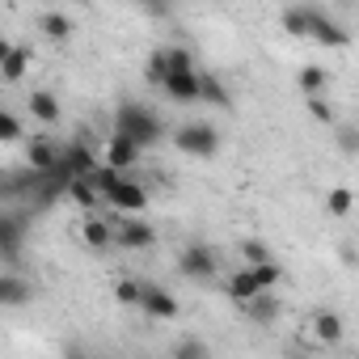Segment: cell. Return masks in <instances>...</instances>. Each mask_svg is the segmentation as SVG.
Instances as JSON below:
<instances>
[{"instance_id": "5bb4252c", "label": "cell", "mask_w": 359, "mask_h": 359, "mask_svg": "<svg viewBox=\"0 0 359 359\" xmlns=\"http://www.w3.org/2000/svg\"><path fill=\"white\" fill-rule=\"evenodd\" d=\"M30 283L26 279H18V275H0V309H22V304H30Z\"/></svg>"}, {"instance_id": "e0dca14e", "label": "cell", "mask_w": 359, "mask_h": 359, "mask_svg": "<svg viewBox=\"0 0 359 359\" xmlns=\"http://www.w3.org/2000/svg\"><path fill=\"white\" fill-rule=\"evenodd\" d=\"M39 30H43L47 39L64 43V39H72V18H68V13H60V9H47V13L39 18Z\"/></svg>"}, {"instance_id": "603a6c76", "label": "cell", "mask_w": 359, "mask_h": 359, "mask_svg": "<svg viewBox=\"0 0 359 359\" xmlns=\"http://www.w3.org/2000/svg\"><path fill=\"white\" fill-rule=\"evenodd\" d=\"M64 191H68V195H72V199H76V203H81L85 212H93V208L102 203V195H97V191H93V187L85 182V177H72V182H68Z\"/></svg>"}, {"instance_id": "f546056e", "label": "cell", "mask_w": 359, "mask_h": 359, "mask_svg": "<svg viewBox=\"0 0 359 359\" xmlns=\"http://www.w3.org/2000/svg\"><path fill=\"white\" fill-rule=\"evenodd\" d=\"M304 102H309V114H313L317 123H325V127L334 123V106L325 102V93H321V97H304Z\"/></svg>"}, {"instance_id": "ffe728a7", "label": "cell", "mask_w": 359, "mask_h": 359, "mask_svg": "<svg viewBox=\"0 0 359 359\" xmlns=\"http://www.w3.org/2000/svg\"><path fill=\"white\" fill-rule=\"evenodd\" d=\"M26 68H30V51H26V47H13L9 60L0 64V81H9V85H13V81L26 76Z\"/></svg>"}, {"instance_id": "2e32d148", "label": "cell", "mask_w": 359, "mask_h": 359, "mask_svg": "<svg viewBox=\"0 0 359 359\" xmlns=\"http://www.w3.org/2000/svg\"><path fill=\"white\" fill-rule=\"evenodd\" d=\"M81 241H85L89 250H110V245H114V229H110L106 220L89 216V220L81 224Z\"/></svg>"}, {"instance_id": "cb8c5ba5", "label": "cell", "mask_w": 359, "mask_h": 359, "mask_svg": "<svg viewBox=\"0 0 359 359\" xmlns=\"http://www.w3.org/2000/svg\"><path fill=\"white\" fill-rule=\"evenodd\" d=\"M351 203H355L351 187H334V191L325 195V212H330V216H351Z\"/></svg>"}, {"instance_id": "ac0fdd59", "label": "cell", "mask_w": 359, "mask_h": 359, "mask_svg": "<svg viewBox=\"0 0 359 359\" xmlns=\"http://www.w3.org/2000/svg\"><path fill=\"white\" fill-rule=\"evenodd\" d=\"M325 85H330V72H325L321 64H304V68H300V93H304V97H321Z\"/></svg>"}, {"instance_id": "277c9868", "label": "cell", "mask_w": 359, "mask_h": 359, "mask_svg": "<svg viewBox=\"0 0 359 359\" xmlns=\"http://www.w3.org/2000/svg\"><path fill=\"white\" fill-rule=\"evenodd\" d=\"M26 229H30V220L22 212H0V258H5V262H18L22 258Z\"/></svg>"}, {"instance_id": "44dd1931", "label": "cell", "mask_w": 359, "mask_h": 359, "mask_svg": "<svg viewBox=\"0 0 359 359\" xmlns=\"http://www.w3.org/2000/svg\"><path fill=\"white\" fill-rule=\"evenodd\" d=\"M309 22H313V9H309V5L283 9V30H287V34H296V39H309Z\"/></svg>"}, {"instance_id": "5b68a950", "label": "cell", "mask_w": 359, "mask_h": 359, "mask_svg": "<svg viewBox=\"0 0 359 359\" xmlns=\"http://www.w3.org/2000/svg\"><path fill=\"white\" fill-rule=\"evenodd\" d=\"M177 271H182L187 279H212V275L220 271V258H216L212 245L195 241V245H187L182 254H177Z\"/></svg>"}, {"instance_id": "52a82bcc", "label": "cell", "mask_w": 359, "mask_h": 359, "mask_svg": "<svg viewBox=\"0 0 359 359\" xmlns=\"http://www.w3.org/2000/svg\"><path fill=\"white\" fill-rule=\"evenodd\" d=\"M309 39H317V43H325V47H346L351 43V34L325 13V9H313V22H309Z\"/></svg>"}, {"instance_id": "484cf974", "label": "cell", "mask_w": 359, "mask_h": 359, "mask_svg": "<svg viewBox=\"0 0 359 359\" xmlns=\"http://www.w3.org/2000/svg\"><path fill=\"white\" fill-rule=\"evenodd\" d=\"M173 359H208V342L203 338H182V342H177V351H173Z\"/></svg>"}, {"instance_id": "30bf717a", "label": "cell", "mask_w": 359, "mask_h": 359, "mask_svg": "<svg viewBox=\"0 0 359 359\" xmlns=\"http://www.w3.org/2000/svg\"><path fill=\"white\" fill-rule=\"evenodd\" d=\"M173 102H199V68L195 72H169L161 85Z\"/></svg>"}, {"instance_id": "ba28073f", "label": "cell", "mask_w": 359, "mask_h": 359, "mask_svg": "<svg viewBox=\"0 0 359 359\" xmlns=\"http://www.w3.org/2000/svg\"><path fill=\"white\" fill-rule=\"evenodd\" d=\"M140 309H144L148 317L173 321V317H177V296L165 292V287H144V292H140Z\"/></svg>"}, {"instance_id": "d6986e66", "label": "cell", "mask_w": 359, "mask_h": 359, "mask_svg": "<svg viewBox=\"0 0 359 359\" xmlns=\"http://www.w3.org/2000/svg\"><path fill=\"white\" fill-rule=\"evenodd\" d=\"M30 114L39 118V123H60V102H55V93H47V89H39V93H30Z\"/></svg>"}, {"instance_id": "d6a6232c", "label": "cell", "mask_w": 359, "mask_h": 359, "mask_svg": "<svg viewBox=\"0 0 359 359\" xmlns=\"http://www.w3.org/2000/svg\"><path fill=\"white\" fill-rule=\"evenodd\" d=\"M9 51H13V43H9V39H0V64L9 60Z\"/></svg>"}, {"instance_id": "9c48e42d", "label": "cell", "mask_w": 359, "mask_h": 359, "mask_svg": "<svg viewBox=\"0 0 359 359\" xmlns=\"http://www.w3.org/2000/svg\"><path fill=\"white\" fill-rule=\"evenodd\" d=\"M342 338H346L342 317L330 313V309H317V313H313V342H321V346H338Z\"/></svg>"}, {"instance_id": "3957f363", "label": "cell", "mask_w": 359, "mask_h": 359, "mask_svg": "<svg viewBox=\"0 0 359 359\" xmlns=\"http://www.w3.org/2000/svg\"><path fill=\"white\" fill-rule=\"evenodd\" d=\"M173 144H177V152H187L195 161H208V156L220 152V131L212 123H187V127L173 131Z\"/></svg>"}, {"instance_id": "f1b7e54d", "label": "cell", "mask_w": 359, "mask_h": 359, "mask_svg": "<svg viewBox=\"0 0 359 359\" xmlns=\"http://www.w3.org/2000/svg\"><path fill=\"white\" fill-rule=\"evenodd\" d=\"M140 292H144V283H135V279H118L114 283V300L118 304H140Z\"/></svg>"}, {"instance_id": "83f0119b", "label": "cell", "mask_w": 359, "mask_h": 359, "mask_svg": "<svg viewBox=\"0 0 359 359\" xmlns=\"http://www.w3.org/2000/svg\"><path fill=\"white\" fill-rule=\"evenodd\" d=\"M241 254H245V266H266V262H275V258H271V250H266L262 241H245V245H241Z\"/></svg>"}, {"instance_id": "9a60e30c", "label": "cell", "mask_w": 359, "mask_h": 359, "mask_svg": "<svg viewBox=\"0 0 359 359\" xmlns=\"http://www.w3.org/2000/svg\"><path fill=\"white\" fill-rule=\"evenodd\" d=\"M241 309H245V317H250L254 325H271V321H275V317L283 313V304H279V300H275L271 292H262V296H254V300H245Z\"/></svg>"}, {"instance_id": "7a4b0ae2", "label": "cell", "mask_w": 359, "mask_h": 359, "mask_svg": "<svg viewBox=\"0 0 359 359\" xmlns=\"http://www.w3.org/2000/svg\"><path fill=\"white\" fill-rule=\"evenodd\" d=\"M279 279H283L279 262H266V266H241V271H233V275L224 279V296H229V300H237V304H245V300H254V296L271 292Z\"/></svg>"}, {"instance_id": "7c38bea8", "label": "cell", "mask_w": 359, "mask_h": 359, "mask_svg": "<svg viewBox=\"0 0 359 359\" xmlns=\"http://www.w3.org/2000/svg\"><path fill=\"white\" fill-rule=\"evenodd\" d=\"M135 161H140V148H135L131 140H123V135H110V144H106V165H110L114 173H127Z\"/></svg>"}, {"instance_id": "d4e9b609", "label": "cell", "mask_w": 359, "mask_h": 359, "mask_svg": "<svg viewBox=\"0 0 359 359\" xmlns=\"http://www.w3.org/2000/svg\"><path fill=\"white\" fill-rule=\"evenodd\" d=\"M165 60H169V72H195V55H191V47H169Z\"/></svg>"}, {"instance_id": "6da1fadb", "label": "cell", "mask_w": 359, "mask_h": 359, "mask_svg": "<svg viewBox=\"0 0 359 359\" xmlns=\"http://www.w3.org/2000/svg\"><path fill=\"white\" fill-rule=\"evenodd\" d=\"M114 135L131 140L144 152V148H156L165 140V123L152 110H144L140 102H118V110H114Z\"/></svg>"}, {"instance_id": "1f68e13d", "label": "cell", "mask_w": 359, "mask_h": 359, "mask_svg": "<svg viewBox=\"0 0 359 359\" xmlns=\"http://www.w3.org/2000/svg\"><path fill=\"white\" fill-rule=\"evenodd\" d=\"M338 144H342L346 156H355V152H359V131H355V127H338Z\"/></svg>"}, {"instance_id": "4fadbf2b", "label": "cell", "mask_w": 359, "mask_h": 359, "mask_svg": "<svg viewBox=\"0 0 359 359\" xmlns=\"http://www.w3.org/2000/svg\"><path fill=\"white\" fill-rule=\"evenodd\" d=\"M26 156H30V169H34L39 177H51V173L60 169V148H55L51 140H34Z\"/></svg>"}, {"instance_id": "7402d4cb", "label": "cell", "mask_w": 359, "mask_h": 359, "mask_svg": "<svg viewBox=\"0 0 359 359\" xmlns=\"http://www.w3.org/2000/svg\"><path fill=\"white\" fill-rule=\"evenodd\" d=\"M199 102H208V106H229V89H224L216 76H203V72H199Z\"/></svg>"}, {"instance_id": "8992f818", "label": "cell", "mask_w": 359, "mask_h": 359, "mask_svg": "<svg viewBox=\"0 0 359 359\" xmlns=\"http://www.w3.org/2000/svg\"><path fill=\"white\" fill-rule=\"evenodd\" d=\"M152 241H156V229L148 220H123L114 229V245L118 250H148Z\"/></svg>"}, {"instance_id": "8fae6325", "label": "cell", "mask_w": 359, "mask_h": 359, "mask_svg": "<svg viewBox=\"0 0 359 359\" xmlns=\"http://www.w3.org/2000/svg\"><path fill=\"white\" fill-rule=\"evenodd\" d=\"M106 203H114L118 212H144L148 208V191L144 187H135V182H127V177H123V182L106 195Z\"/></svg>"}, {"instance_id": "4316f807", "label": "cell", "mask_w": 359, "mask_h": 359, "mask_svg": "<svg viewBox=\"0 0 359 359\" xmlns=\"http://www.w3.org/2000/svg\"><path fill=\"white\" fill-rule=\"evenodd\" d=\"M144 76H148L152 85H165V76H169V60H165V51H152V55H148Z\"/></svg>"}, {"instance_id": "4dcf8cb0", "label": "cell", "mask_w": 359, "mask_h": 359, "mask_svg": "<svg viewBox=\"0 0 359 359\" xmlns=\"http://www.w3.org/2000/svg\"><path fill=\"white\" fill-rule=\"evenodd\" d=\"M18 135H22V123L9 110H0V140H18Z\"/></svg>"}]
</instances>
